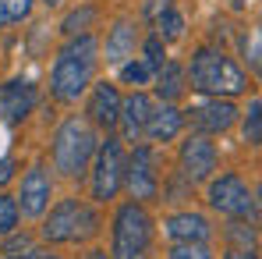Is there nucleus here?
Listing matches in <instances>:
<instances>
[{
  "mask_svg": "<svg viewBox=\"0 0 262 259\" xmlns=\"http://www.w3.org/2000/svg\"><path fill=\"white\" fill-rule=\"evenodd\" d=\"M191 89L206 96H237L248 89L245 71L220 50H199L191 57Z\"/></svg>",
  "mask_w": 262,
  "mask_h": 259,
  "instance_id": "obj_2",
  "label": "nucleus"
},
{
  "mask_svg": "<svg viewBox=\"0 0 262 259\" xmlns=\"http://www.w3.org/2000/svg\"><path fill=\"white\" fill-rule=\"evenodd\" d=\"M96 231V216L89 213L78 199H64L50 220L43 224V238L46 242H75V238H85Z\"/></svg>",
  "mask_w": 262,
  "mask_h": 259,
  "instance_id": "obj_5",
  "label": "nucleus"
},
{
  "mask_svg": "<svg viewBox=\"0 0 262 259\" xmlns=\"http://www.w3.org/2000/svg\"><path fill=\"white\" fill-rule=\"evenodd\" d=\"M18 224V203L11 195H0V234H11Z\"/></svg>",
  "mask_w": 262,
  "mask_h": 259,
  "instance_id": "obj_25",
  "label": "nucleus"
},
{
  "mask_svg": "<svg viewBox=\"0 0 262 259\" xmlns=\"http://www.w3.org/2000/svg\"><path fill=\"white\" fill-rule=\"evenodd\" d=\"M152 25H156V36H160V39H181V32H184V18L177 14L174 7H170L167 14H160Z\"/></svg>",
  "mask_w": 262,
  "mask_h": 259,
  "instance_id": "obj_19",
  "label": "nucleus"
},
{
  "mask_svg": "<svg viewBox=\"0 0 262 259\" xmlns=\"http://www.w3.org/2000/svg\"><path fill=\"white\" fill-rule=\"evenodd\" d=\"M4 259H29V256H4Z\"/></svg>",
  "mask_w": 262,
  "mask_h": 259,
  "instance_id": "obj_34",
  "label": "nucleus"
},
{
  "mask_svg": "<svg viewBox=\"0 0 262 259\" xmlns=\"http://www.w3.org/2000/svg\"><path fill=\"white\" fill-rule=\"evenodd\" d=\"M142 61H145L149 68H156V71L163 68V61H167V53H163V39H160V36H152V39L145 43V57H142Z\"/></svg>",
  "mask_w": 262,
  "mask_h": 259,
  "instance_id": "obj_27",
  "label": "nucleus"
},
{
  "mask_svg": "<svg viewBox=\"0 0 262 259\" xmlns=\"http://www.w3.org/2000/svg\"><path fill=\"white\" fill-rule=\"evenodd\" d=\"M43 4H46V7H57V4H60V0H43Z\"/></svg>",
  "mask_w": 262,
  "mask_h": 259,
  "instance_id": "obj_33",
  "label": "nucleus"
},
{
  "mask_svg": "<svg viewBox=\"0 0 262 259\" xmlns=\"http://www.w3.org/2000/svg\"><path fill=\"white\" fill-rule=\"evenodd\" d=\"M96 153V135L82 117H68L53 135V164L68 177H78Z\"/></svg>",
  "mask_w": 262,
  "mask_h": 259,
  "instance_id": "obj_3",
  "label": "nucleus"
},
{
  "mask_svg": "<svg viewBox=\"0 0 262 259\" xmlns=\"http://www.w3.org/2000/svg\"><path fill=\"white\" fill-rule=\"evenodd\" d=\"M18 249H29V234H14L7 242V252H18Z\"/></svg>",
  "mask_w": 262,
  "mask_h": 259,
  "instance_id": "obj_30",
  "label": "nucleus"
},
{
  "mask_svg": "<svg viewBox=\"0 0 262 259\" xmlns=\"http://www.w3.org/2000/svg\"><path fill=\"white\" fill-rule=\"evenodd\" d=\"M50 203V174L46 167H32L21 181V195H18V213L39 216Z\"/></svg>",
  "mask_w": 262,
  "mask_h": 259,
  "instance_id": "obj_11",
  "label": "nucleus"
},
{
  "mask_svg": "<svg viewBox=\"0 0 262 259\" xmlns=\"http://www.w3.org/2000/svg\"><path fill=\"white\" fill-rule=\"evenodd\" d=\"M92 68H96V39L82 32V36H71V43L57 53V64H53V96L60 103H75L92 82Z\"/></svg>",
  "mask_w": 262,
  "mask_h": 259,
  "instance_id": "obj_1",
  "label": "nucleus"
},
{
  "mask_svg": "<svg viewBox=\"0 0 262 259\" xmlns=\"http://www.w3.org/2000/svg\"><path fill=\"white\" fill-rule=\"evenodd\" d=\"M209 206L230 216H255V199L248 195V188H245V181L237 174H223L220 181H213Z\"/></svg>",
  "mask_w": 262,
  "mask_h": 259,
  "instance_id": "obj_7",
  "label": "nucleus"
},
{
  "mask_svg": "<svg viewBox=\"0 0 262 259\" xmlns=\"http://www.w3.org/2000/svg\"><path fill=\"white\" fill-rule=\"evenodd\" d=\"M152 238V220L149 213L138 206V203H128L117 210V220H114V259H138L145 252Z\"/></svg>",
  "mask_w": 262,
  "mask_h": 259,
  "instance_id": "obj_4",
  "label": "nucleus"
},
{
  "mask_svg": "<svg viewBox=\"0 0 262 259\" xmlns=\"http://www.w3.org/2000/svg\"><path fill=\"white\" fill-rule=\"evenodd\" d=\"M170 259H213L206 242H177L170 249Z\"/></svg>",
  "mask_w": 262,
  "mask_h": 259,
  "instance_id": "obj_23",
  "label": "nucleus"
},
{
  "mask_svg": "<svg viewBox=\"0 0 262 259\" xmlns=\"http://www.w3.org/2000/svg\"><path fill=\"white\" fill-rule=\"evenodd\" d=\"M181 125H184V114L177 110V107H160V110H152L149 114V121H145V128H142V135H149L152 142H170L177 131H181Z\"/></svg>",
  "mask_w": 262,
  "mask_h": 259,
  "instance_id": "obj_15",
  "label": "nucleus"
},
{
  "mask_svg": "<svg viewBox=\"0 0 262 259\" xmlns=\"http://www.w3.org/2000/svg\"><path fill=\"white\" fill-rule=\"evenodd\" d=\"M245 142H248V146H259L262 142V103L259 99H252V107H248V117H245Z\"/></svg>",
  "mask_w": 262,
  "mask_h": 259,
  "instance_id": "obj_21",
  "label": "nucleus"
},
{
  "mask_svg": "<svg viewBox=\"0 0 262 259\" xmlns=\"http://www.w3.org/2000/svg\"><path fill=\"white\" fill-rule=\"evenodd\" d=\"M124 181V156H121V142L117 138H106L96 153V171H92V192L96 199H114L117 188Z\"/></svg>",
  "mask_w": 262,
  "mask_h": 259,
  "instance_id": "obj_6",
  "label": "nucleus"
},
{
  "mask_svg": "<svg viewBox=\"0 0 262 259\" xmlns=\"http://www.w3.org/2000/svg\"><path fill=\"white\" fill-rule=\"evenodd\" d=\"M85 259H110V256H106V252H89Z\"/></svg>",
  "mask_w": 262,
  "mask_h": 259,
  "instance_id": "obj_32",
  "label": "nucleus"
},
{
  "mask_svg": "<svg viewBox=\"0 0 262 259\" xmlns=\"http://www.w3.org/2000/svg\"><path fill=\"white\" fill-rule=\"evenodd\" d=\"M167 234L174 242H206L209 238V220L199 213H177L167 220Z\"/></svg>",
  "mask_w": 262,
  "mask_h": 259,
  "instance_id": "obj_16",
  "label": "nucleus"
},
{
  "mask_svg": "<svg viewBox=\"0 0 262 259\" xmlns=\"http://www.w3.org/2000/svg\"><path fill=\"white\" fill-rule=\"evenodd\" d=\"M124 181H128L135 199H156L160 192V174H156V153L149 146H138L131 153L128 167H124Z\"/></svg>",
  "mask_w": 262,
  "mask_h": 259,
  "instance_id": "obj_8",
  "label": "nucleus"
},
{
  "mask_svg": "<svg viewBox=\"0 0 262 259\" xmlns=\"http://www.w3.org/2000/svg\"><path fill=\"white\" fill-rule=\"evenodd\" d=\"M11 177H14V160H11V156H4V160H0V185H4V181H11Z\"/></svg>",
  "mask_w": 262,
  "mask_h": 259,
  "instance_id": "obj_29",
  "label": "nucleus"
},
{
  "mask_svg": "<svg viewBox=\"0 0 262 259\" xmlns=\"http://www.w3.org/2000/svg\"><path fill=\"white\" fill-rule=\"evenodd\" d=\"M181 171L188 181H202L209 177V171H216V146L206 135H191L181 146Z\"/></svg>",
  "mask_w": 262,
  "mask_h": 259,
  "instance_id": "obj_9",
  "label": "nucleus"
},
{
  "mask_svg": "<svg viewBox=\"0 0 262 259\" xmlns=\"http://www.w3.org/2000/svg\"><path fill=\"white\" fill-rule=\"evenodd\" d=\"M135 50V25L131 22H117L106 36V61L110 64H124Z\"/></svg>",
  "mask_w": 262,
  "mask_h": 259,
  "instance_id": "obj_17",
  "label": "nucleus"
},
{
  "mask_svg": "<svg viewBox=\"0 0 262 259\" xmlns=\"http://www.w3.org/2000/svg\"><path fill=\"white\" fill-rule=\"evenodd\" d=\"M117 114H121V96L110 82H99L92 89V99H89V117L99 125V128H114L117 125Z\"/></svg>",
  "mask_w": 262,
  "mask_h": 259,
  "instance_id": "obj_13",
  "label": "nucleus"
},
{
  "mask_svg": "<svg viewBox=\"0 0 262 259\" xmlns=\"http://www.w3.org/2000/svg\"><path fill=\"white\" fill-rule=\"evenodd\" d=\"M29 11H32V0H0V29L29 18Z\"/></svg>",
  "mask_w": 262,
  "mask_h": 259,
  "instance_id": "obj_20",
  "label": "nucleus"
},
{
  "mask_svg": "<svg viewBox=\"0 0 262 259\" xmlns=\"http://www.w3.org/2000/svg\"><path fill=\"white\" fill-rule=\"evenodd\" d=\"M181 92H184V71L177 64H170V61H163V68L156 71V96L174 103Z\"/></svg>",
  "mask_w": 262,
  "mask_h": 259,
  "instance_id": "obj_18",
  "label": "nucleus"
},
{
  "mask_svg": "<svg viewBox=\"0 0 262 259\" xmlns=\"http://www.w3.org/2000/svg\"><path fill=\"white\" fill-rule=\"evenodd\" d=\"M149 114H152V103H149V96H142V92H131L128 99H121V114H117V125L124 128L128 138H138L142 128H145V121H149Z\"/></svg>",
  "mask_w": 262,
  "mask_h": 259,
  "instance_id": "obj_14",
  "label": "nucleus"
},
{
  "mask_svg": "<svg viewBox=\"0 0 262 259\" xmlns=\"http://www.w3.org/2000/svg\"><path fill=\"white\" fill-rule=\"evenodd\" d=\"M170 7H174V0H145V18H149V22H156V18H160V14H167Z\"/></svg>",
  "mask_w": 262,
  "mask_h": 259,
  "instance_id": "obj_28",
  "label": "nucleus"
},
{
  "mask_svg": "<svg viewBox=\"0 0 262 259\" xmlns=\"http://www.w3.org/2000/svg\"><path fill=\"white\" fill-rule=\"evenodd\" d=\"M32 107H36V86L32 82H18L14 78V82L0 86V114H4L7 125L25 121L32 114Z\"/></svg>",
  "mask_w": 262,
  "mask_h": 259,
  "instance_id": "obj_10",
  "label": "nucleus"
},
{
  "mask_svg": "<svg viewBox=\"0 0 262 259\" xmlns=\"http://www.w3.org/2000/svg\"><path fill=\"white\" fill-rule=\"evenodd\" d=\"M227 259H259V256H255V249H230Z\"/></svg>",
  "mask_w": 262,
  "mask_h": 259,
  "instance_id": "obj_31",
  "label": "nucleus"
},
{
  "mask_svg": "<svg viewBox=\"0 0 262 259\" xmlns=\"http://www.w3.org/2000/svg\"><path fill=\"white\" fill-rule=\"evenodd\" d=\"M92 18H96V11H92V7H82V11H75V14H68L60 29H64L68 36H78V32H85V25Z\"/></svg>",
  "mask_w": 262,
  "mask_h": 259,
  "instance_id": "obj_24",
  "label": "nucleus"
},
{
  "mask_svg": "<svg viewBox=\"0 0 262 259\" xmlns=\"http://www.w3.org/2000/svg\"><path fill=\"white\" fill-rule=\"evenodd\" d=\"M234 117H237V107L230 99H220V96H213L209 103H202V107L191 110V121L202 131H227L234 125Z\"/></svg>",
  "mask_w": 262,
  "mask_h": 259,
  "instance_id": "obj_12",
  "label": "nucleus"
},
{
  "mask_svg": "<svg viewBox=\"0 0 262 259\" xmlns=\"http://www.w3.org/2000/svg\"><path fill=\"white\" fill-rule=\"evenodd\" d=\"M227 238H230L237 249H255V227H252V224H230Z\"/></svg>",
  "mask_w": 262,
  "mask_h": 259,
  "instance_id": "obj_26",
  "label": "nucleus"
},
{
  "mask_svg": "<svg viewBox=\"0 0 262 259\" xmlns=\"http://www.w3.org/2000/svg\"><path fill=\"white\" fill-rule=\"evenodd\" d=\"M152 75H156V68H149L145 61H131V64L121 68V78H124L128 86H145Z\"/></svg>",
  "mask_w": 262,
  "mask_h": 259,
  "instance_id": "obj_22",
  "label": "nucleus"
}]
</instances>
